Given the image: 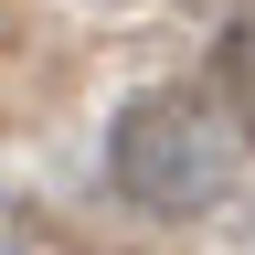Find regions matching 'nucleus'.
<instances>
[{
	"label": "nucleus",
	"mask_w": 255,
	"mask_h": 255,
	"mask_svg": "<svg viewBox=\"0 0 255 255\" xmlns=\"http://www.w3.org/2000/svg\"><path fill=\"white\" fill-rule=\"evenodd\" d=\"M234 149H245V128L223 117L213 96L149 85V96H128L117 128H107V181L138 213L181 223V213H213L223 191H234Z\"/></svg>",
	"instance_id": "f257e3e1"
},
{
	"label": "nucleus",
	"mask_w": 255,
	"mask_h": 255,
	"mask_svg": "<svg viewBox=\"0 0 255 255\" xmlns=\"http://www.w3.org/2000/svg\"><path fill=\"white\" fill-rule=\"evenodd\" d=\"M213 96H223V117L255 138V21L223 32V53H213Z\"/></svg>",
	"instance_id": "f03ea898"
}]
</instances>
